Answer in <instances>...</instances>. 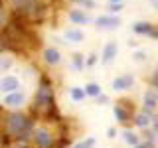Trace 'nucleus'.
Masks as SVG:
<instances>
[{
	"label": "nucleus",
	"mask_w": 158,
	"mask_h": 148,
	"mask_svg": "<svg viewBox=\"0 0 158 148\" xmlns=\"http://www.w3.org/2000/svg\"><path fill=\"white\" fill-rule=\"evenodd\" d=\"M12 6L20 16L26 18H38L46 12V6L42 0H12Z\"/></svg>",
	"instance_id": "obj_1"
},
{
	"label": "nucleus",
	"mask_w": 158,
	"mask_h": 148,
	"mask_svg": "<svg viewBox=\"0 0 158 148\" xmlns=\"http://www.w3.org/2000/svg\"><path fill=\"white\" fill-rule=\"evenodd\" d=\"M28 128H30V121L26 118V115H22V113H12V115H8V118H6V130H8V134L22 136Z\"/></svg>",
	"instance_id": "obj_2"
},
{
	"label": "nucleus",
	"mask_w": 158,
	"mask_h": 148,
	"mask_svg": "<svg viewBox=\"0 0 158 148\" xmlns=\"http://www.w3.org/2000/svg\"><path fill=\"white\" fill-rule=\"evenodd\" d=\"M36 105H38V109H42V111H49V109L53 107V91H52V85H49L48 81H42V85L38 89Z\"/></svg>",
	"instance_id": "obj_3"
},
{
	"label": "nucleus",
	"mask_w": 158,
	"mask_h": 148,
	"mask_svg": "<svg viewBox=\"0 0 158 148\" xmlns=\"http://www.w3.org/2000/svg\"><path fill=\"white\" fill-rule=\"evenodd\" d=\"M131 109H132V103L131 101H121L118 105H115V117L121 125H127L128 118H131Z\"/></svg>",
	"instance_id": "obj_4"
},
{
	"label": "nucleus",
	"mask_w": 158,
	"mask_h": 148,
	"mask_svg": "<svg viewBox=\"0 0 158 148\" xmlns=\"http://www.w3.org/2000/svg\"><path fill=\"white\" fill-rule=\"evenodd\" d=\"M95 26L103 28V30H115L121 26V18L118 16H111V14H105V16L95 18Z\"/></svg>",
	"instance_id": "obj_5"
},
{
	"label": "nucleus",
	"mask_w": 158,
	"mask_h": 148,
	"mask_svg": "<svg viewBox=\"0 0 158 148\" xmlns=\"http://www.w3.org/2000/svg\"><path fill=\"white\" fill-rule=\"evenodd\" d=\"M20 89V79L16 75H4L0 79V93H12V91H18Z\"/></svg>",
	"instance_id": "obj_6"
},
{
	"label": "nucleus",
	"mask_w": 158,
	"mask_h": 148,
	"mask_svg": "<svg viewBox=\"0 0 158 148\" xmlns=\"http://www.w3.org/2000/svg\"><path fill=\"white\" fill-rule=\"evenodd\" d=\"M34 138H36V144L40 148H52L53 146V136H52L49 130H46V128H38Z\"/></svg>",
	"instance_id": "obj_7"
},
{
	"label": "nucleus",
	"mask_w": 158,
	"mask_h": 148,
	"mask_svg": "<svg viewBox=\"0 0 158 148\" xmlns=\"http://www.w3.org/2000/svg\"><path fill=\"white\" fill-rule=\"evenodd\" d=\"M24 103H26V95L20 91H12V93H6V97H4V105L12 107V109H18L22 107Z\"/></svg>",
	"instance_id": "obj_8"
},
{
	"label": "nucleus",
	"mask_w": 158,
	"mask_h": 148,
	"mask_svg": "<svg viewBox=\"0 0 158 148\" xmlns=\"http://www.w3.org/2000/svg\"><path fill=\"white\" fill-rule=\"evenodd\" d=\"M142 105H144V111L152 113L158 107V91L156 89H146L144 99H142Z\"/></svg>",
	"instance_id": "obj_9"
},
{
	"label": "nucleus",
	"mask_w": 158,
	"mask_h": 148,
	"mask_svg": "<svg viewBox=\"0 0 158 148\" xmlns=\"http://www.w3.org/2000/svg\"><path fill=\"white\" fill-rule=\"evenodd\" d=\"M69 20H71L75 26H85V24L91 22V16L85 12V10H69Z\"/></svg>",
	"instance_id": "obj_10"
},
{
	"label": "nucleus",
	"mask_w": 158,
	"mask_h": 148,
	"mask_svg": "<svg viewBox=\"0 0 158 148\" xmlns=\"http://www.w3.org/2000/svg\"><path fill=\"white\" fill-rule=\"evenodd\" d=\"M42 57L48 65H59V61H61V53H59L57 47H46L44 53H42Z\"/></svg>",
	"instance_id": "obj_11"
},
{
	"label": "nucleus",
	"mask_w": 158,
	"mask_h": 148,
	"mask_svg": "<svg viewBox=\"0 0 158 148\" xmlns=\"http://www.w3.org/2000/svg\"><path fill=\"white\" fill-rule=\"evenodd\" d=\"M132 85H135V77H132L131 73H128V75H121L113 81V89H115V91H125V89H131Z\"/></svg>",
	"instance_id": "obj_12"
},
{
	"label": "nucleus",
	"mask_w": 158,
	"mask_h": 148,
	"mask_svg": "<svg viewBox=\"0 0 158 148\" xmlns=\"http://www.w3.org/2000/svg\"><path fill=\"white\" fill-rule=\"evenodd\" d=\"M117 51H118V46H117V42H109L105 49H103V56H101V61L103 63H111L113 59L117 57Z\"/></svg>",
	"instance_id": "obj_13"
},
{
	"label": "nucleus",
	"mask_w": 158,
	"mask_h": 148,
	"mask_svg": "<svg viewBox=\"0 0 158 148\" xmlns=\"http://www.w3.org/2000/svg\"><path fill=\"white\" fill-rule=\"evenodd\" d=\"M65 39L69 43H81L83 39H85V34H83L81 30H77V28H71V30L65 32Z\"/></svg>",
	"instance_id": "obj_14"
},
{
	"label": "nucleus",
	"mask_w": 158,
	"mask_h": 148,
	"mask_svg": "<svg viewBox=\"0 0 158 148\" xmlns=\"http://www.w3.org/2000/svg\"><path fill=\"white\" fill-rule=\"evenodd\" d=\"M154 26H152L150 22H136L135 26H132V32L135 34H144V36H150Z\"/></svg>",
	"instance_id": "obj_15"
},
{
	"label": "nucleus",
	"mask_w": 158,
	"mask_h": 148,
	"mask_svg": "<svg viewBox=\"0 0 158 148\" xmlns=\"http://www.w3.org/2000/svg\"><path fill=\"white\" fill-rule=\"evenodd\" d=\"M136 126H140V128H146L148 125L152 122V113H148V111H144V113H140V115H136Z\"/></svg>",
	"instance_id": "obj_16"
},
{
	"label": "nucleus",
	"mask_w": 158,
	"mask_h": 148,
	"mask_svg": "<svg viewBox=\"0 0 158 148\" xmlns=\"http://www.w3.org/2000/svg\"><path fill=\"white\" fill-rule=\"evenodd\" d=\"M83 91H85V95H89V97H99V95H101V87H99V83H89Z\"/></svg>",
	"instance_id": "obj_17"
},
{
	"label": "nucleus",
	"mask_w": 158,
	"mask_h": 148,
	"mask_svg": "<svg viewBox=\"0 0 158 148\" xmlns=\"http://www.w3.org/2000/svg\"><path fill=\"white\" fill-rule=\"evenodd\" d=\"M69 95H71L73 101H83V99H85V91H83L81 87H73L71 91H69Z\"/></svg>",
	"instance_id": "obj_18"
},
{
	"label": "nucleus",
	"mask_w": 158,
	"mask_h": 148,
	"mask_svg": "<svg viewBox=\"0 0 158 148\" xmlns=\"http://www.w3.org/2000/svg\"><path fill=\"white\" fill-rule=\"evenodd\" d=\"M10 67H12V59L10 57H0V75L6 73Z\"/></svg>",
	"instance_id": "obj_19"
},
{
	"label": "nucleus",
	"mask_w": 158,
	"mask_h": 148,
	"mask_svg": "<svg viewBox=\"0 0 158 148\" xmlns=\"http://www.w3.org/2000/svg\"><path fill=\"white\" fill-rule=\"evenodd\" d=\"M71 63H73V67H75V69H81L83 65H85V61H83V56H81V53H73Z\"/></svg>",
	"instance_id": "obj_20"
},
{
	"label": "nucleus",
	"mask_w": 158,
	"mask_h": 148,
	"mask_svg": "<svg viewBox=\"0 0 158 148\" xmlns=\"http://www.w3.org/2000/svg\"><path fill=\"white\" fill-rule=\"evenodd\" d=\"M123 136H125V142H128V144H132V146H136L138 142H140V140H138V136L135 134V132H125Z\"/></svg>",
	"instance_id": "obj_21"
},
{
	"label": "nucleus",
	"mask_w": 158,
	"mask_h": 148,
	"mask_svg": "<svg viewBox=\"0 0 158 148\" xmlns=\"http://www.w3.org/2000/svg\"><path fill=\"white\" fill-rule=\"evenodd\" d=\"M93 146H95V138H85V140L77 142L73 148H93Z\"/></svg>",
	"instance_id": "obj_22"
},
{
	"label": "nucleus",
	"mask_w": 158,
	"mask_h": 148,
	"mask_svg": "<svg viewBox=\"0 0 158 148\" xmlns=\"http://www.w3.org/2000/svg\"><path fill=\"white\" fill-rule=\"evenodd\" d=\"M75 4H79V6H83V8H93L95 6V0H73Z\"/></svg>",
	"instance_id": "obj_23"
},
{
	"label": "nucleus",
	"mask_w": 158,
	"mask_h": 148,
	"mask_svg": "<svg viewBox=\"0 0 158 148\" xmlns=\"http://www.w3.org/2000/svg\"><path fill=\"white\" fill-rule=\"evenodd\" d=\"M109 10H111V14H118L123 10V2L121 4H109Z\"/></svg>",
	"instance_id": "obj_24"
},
{
	"label": "nucleus",
	"mask_w": 158,
	"mask_h": 148,
	"mask_svg": "<svg viewBox=\"0 0 158 148\" xmlns=\"http://www.w3.org/2000/svg\"><path fill=\"white\" fill-rule=\"evenodd\" d=\"M95 63H97V56H95V53H91V56L87 57L85 65H87V67H91V65H95Z\"/></svg>",
	"instance_id": "obj_25"
},
{
	"label": "nucleus",
	"mask_w": 158,
	"mask_h": 148,
	"mask_svg": "<svg viewBox=\"0 0 158 148\" xmlns=\"http://www.w3.org/2000/svg\"><path fill=\"white\" fill-rule=\"evenodd\" d=\"M135 59H136V61H144V59H146V53L144 51H136L135 53Z\"/></svg>",
	"instance_id": "obj_26"
},
{
	"label": "nucleus",
	"mask_w": 158,
	"mask_h": 148,
	"mask_svg": "<svg viewBox=\"0 0 158 148\" xmlns=\"http://www.w3.org/2000/svg\"><path fill=\"white\" fill-rule=\"evenodd\" d=\"M4 28H6V14L0 12V30H4Z\"/></svg>",
	"instance_id": "obj_27"
},
{
	"label": "nucleus",
	"mask_w": 158,
	"mask_h": 148,
	"mask_svg": "<svg viewBox=\"0 0 158 148\" xmlns=\"http://www.w3.org/2000/svg\"><path fill=\"white\" fill-rule=\"evenodd\" d=\"M135 148H154V144H152V142H142V144L138 142V144H136Z\"/></svg>",
	"instance_id": "obj_28"
},
{
	"label": "nucleus",
	"mask_w": 158,
	"mask_h": 148,
	"mask_svg": "<svg viewBox=\"0 0 158 148\" xmlns=\"http://www.w3.org/2000/svg\"><path fill=\"white\" fill-rule=\"evenodd\" d=\"M115 134H117V128H109V130H107V136L109 138H115Z\"/></svg>",
	"instance_id": "obj_29"
},
{
	"label": "nucleus",
	"mask_w": 158,
	"mask_h": 148,
	"mask_svg": "<svg viewBox=\"0 0 158 148\" xmlns=\"http://www.w3.org/2000/svg\"><path fill=\"white\" fill-rule=\"evenodd\" d=\"M152 126H154V130L158 132V117H152V122H150Z\"/></svg>",
	"instance_id": "obj_30"
},
{
	"label": "nucleus",
	"mask_w": 158,
	"mask_h": 148,
	"mask_svg": "<svg viewBox=\"0 0 158 148\" xmlns=\"http://www.w3.org/2000/svg\"><path fill=\"white\" fill-rule=\"evenodd\" d=\"M4 49H6V43H4L2 38H0V53H4Z\"/></svg>",
	"instance_id": "obj_31"
},
{
	"label": "nucleus",
	"mask_w": 158,
	"mask_h": 148,
	"mask_svg": "<svg viewBox=\"0 0 158 148\" xmlns=\"http://www.w3.org/2000/svg\"><path fill=\"white\" fill-rule=\"evenodd\" d=\"M152 83H154V85H156V83H158V67H156V71H154V75H152Z\"/></svg>",
	"instance_id": "obj_32"
},
{
	"label": "nucleus",
	"mask_w": 158,
	"mask_h": 148,
	"mask_svg": "<svg viewBox=\"0 0 158 148\" xmlns=\"http://www.w3.org/2000/svg\"><path fill=\"white\" fill-rule=\"evenodd\" d=\"M150 36H152V38H158V30H156V28L152 30V34H150Z\"/></svg>",
	"instance_id": "obj_33"
},
{
	"label": "nucleus",
	"mask_w": 158,
	"mask_h": 148,
	"mask_svg": "<svg viewBox=\"0 0 158 148\" xmlns=\"http://www.w3.org/2000/svg\"><path fill=\"white\" fill-rule=\"evenodd\" d=\"M123 0H109V4H121Z\"/></svg>",
	"instance_id": "obj_34"
},
{
	"label": "nucleus",
	"mask_w": 158,
	"mask_h": 148,
	"mask_svg": "<svg viewBox=\"0 0 158 148\" xmlns=\"http://www.w3.org/2000/svg\"><path fill=\"white\" fill-rule=\"evenodd\" d=\"M152 4H154V6H158V0H152Z\"/></svg>",
	"instance_id": "obj_35"
},
{
	"label": "nucleus",
	"mask_w": 158,
	"mask_h": 148,
	"mask_svg": "<svg viewBox=\"0 0 158 148\" xmlns=\"http://www.w3.org/2000/svg\"><path fill=\"white\" fill-rule=\"evenodd\" d=\"M20 148H24V146H20Z\"/></svg>",
	"instance_id": "obj_36"
}]
</instances>
